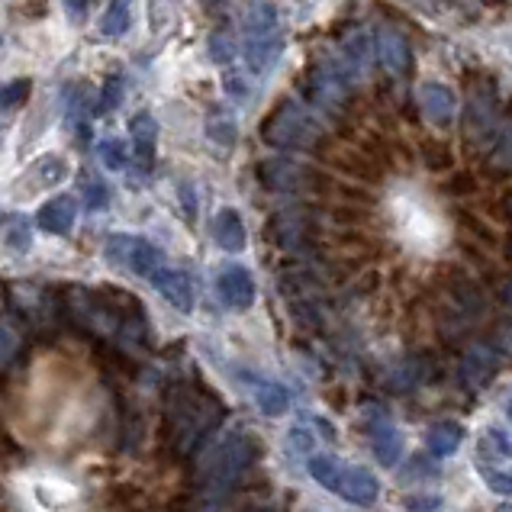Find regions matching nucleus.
<instances>
[{
  "label": "nucleus",
  "mask_w": 512,
  "mask_h": 512,
  "mask_svg": "<svg viewBox=\"0 0 512 512\" xmlns=\"http://www.w3.org/2000/svg\"><path fill=\"white\" fill-rule=\"evenodd\" d=\"M97 158L107 171H123L126 168V145L120 139H104L97 145Z\"/></svg>",
  "instance_id": "23"
},
{
  "label": "nucleus",
  "mask_w": 512,
  "mask_h": 512,
  "mask_svg": "<svg viewBox=\"0 0 512 512\" xmlns=\"http://www.w3.org/2000/svg\"><path fill=\"white\" fill-rule=\"evenodd\" d=\"M152 287L162 294L174 310L178 313H194V300H197V294H194V281L184 274V271H178V268H158L152 277Z\"/></svg>",
  "instance_id": "9"
},
{
  "label": "nucleus",
  "mask_w": 512,
  "mask_h": 512,
  "mask_svg": "<svg viewBox=\"0 0 512 512\" xmlns=\"http://www.w3.org/2000/svg\"><path fill=\"white\" fill-rule=\"evenodd\" d=\"M75 219H78V203L75 197L68 194H58L52 200H46L36 213V226L49 236H68L75 229Z\"/></svg>",
  "instance_id": "10"
},
{
  "label": "nucleus",
  "mask_w": 512,
  "mask_h": 512,
  "mask_svg": "<svg viewBox=\"0 0 512 512\" xmlns=\"http://www.w3.org/2000/svg\"><path fill=\"white\" fill-rule=\"evenodd\" d=\"M133 20V0H110L104 10V20H100V33L104 36H123Z\"/></svg>",
  "instance_id": "21"
},
{
  "label": "nucleus",
  "mask_w": 512,
  "mask_h": 512,
  "mask_svg": "<svg viewBox=\"0 0 512 512\" xmlns=\"http://www.w3.org/2000/svg\"><path fill=\"white\" fill-rule=\"evenodd\" d=\"M348 75L335 62H316L306 75V97L319 110L339 113L348 104Z\"/></svg>",
  "instance_id": "6"
},
{
  "label": "nucleus",
  "mask_w": 512,
  "mask_h": 512,
  "mask_svg": "<svg viewBox=\"0 0 512 512\" xmlns=\"http://www.w3.org/2000/svg\"><path fill=\"white\" fill-rule=\"evenodd\" d=\"M310 477L316 480L319 487L342 496L345 503H355V506H371L377 503L380 496V480L361 464H342L329 455H313L310 458Z\"/></svg>",
  "instance_id": "3"
},
{
  "label": "nucleus",
  "mask_w": 512,
  "mask_h": 512,
  "mask_svg": "<svg viewBox=\"0 0 512 512\" xmlns=\"http://www.w3.org/2000/svg\"><path fill=\"white\" fill-rule=\"evenodd\" d=\"M464 442V429L458 422H438L429 432V455L432 458H451Z\"/></svg>",
  "instance_id": "19"
},
{
  "label": "nucleus",
  "mask_w": 512,
  "mask_h": 512,
  "mask_svg": "<svg viewBox=\"0 0 512 512\" xmlns=\"http://www.w3.org/2000/svg\"><path fill=\"white\" fill-rule=\"evenodd\" d=\"M84 203H87L91 210L107 207V203H110V190H107L104 184H100V181H91V184H87V190H84Z\"/></svg>",
  "instance_id": "30"
},
{
  "label": "nucleus",
  "mask_w": 512,
  "mask_h": 512,
  "mask_svg": "<svg viewBox=\"0 0 512 512\" xmlns=\"http://www.w3.org/2000/svg\"><path fill=\"white\" fill-rule=\"evenodd\" d=\"M248 461H252V448H248L245 438H229V442H223V448L213 455L210 480L213 484H229L232 477H239L245 471Z\"/></svg>",
  "instance_id": "13"
},
{
  "label": "nucleus",
  "mask_w": 512,
  "mask_h": 512,
  "mask_svg": "<svg viewBox=\"0 0 512 512\" xmlns=\"http://www.w3.org/2000/svg\"><path fill=\"white\" fill-rule=\"evenodd\" d=\"M261 139L277 145V149H294L310 152L323 142V123L316 120L310 107H303L300 100H281L268 120L261 123Z\"/></svg>",
  "instance_id": "1"
},
{
  "label": "nucleus",
  "mask_w": 512,
  "mask_h": 512,
  "mask_svg": "<svg viewBox=\"0 0 512 512\" xmlns=\"http://www.w3.org/2000/svg\"><path fill=\"white\" fill-rule=\"evenodd\" d=\"M496 133V100L490 91H474L471 104L464 110V136L477 142V139H490Z\"/></svg>",
  "instance_id": "11"
},
{
  "label": "nucleus",
  "mask_w": 512,
  "mask_h": 512,
  "mask_svg": "<svg viewBox=\"0 0 512 512\" xmlns=\"http://www.w3.org/2000/svg\"><path fill=\"white\" fill-rule=\"evenodd\" d=\"M500 512H512V509H509V506H506V509H500Z\"/></svg>",
  "instance_id": "37"
},
{
  "label": "nucleus",
  "mask_w": 512,
  "mask_h": 512,
  "mask_svg": "<svg viewBox=\"0 0 512 512\" xmlns=\"http://www.w3.org/2000/svg\"><path fill=\"white\" fill-rule=\"evenodd\" d=\"M17 351H20V335L13 332L7 323H0V364L17 358Z\"/></svg>",
  "instance_id": "27"
},
{
  "label": "nucleus",
  "mask_w": 512,
  "mask_h": 512,
  "mask_svg": "<svg viewBox=\"0 0 512 512\" xmlns=\"http://www.w3.org/2000/svg\"><path fill=\"white\" fill-rule=\"evenodd\" d=\"M7 245L17 248V252H26L29 248V229H26V219H13V223L7 226Z\"/></svg>",
  "instance_id": "28"
},
{
  "label": "nucleus",
  "mask_w": 512,
  "mask_h": 512,
  "mask_svg": "<svg viewBox=\"0 0 512 512\" xmlns=\"http://www.w3.org/2000/svg\"><path fill=\"white\" fill-rule=\"evenodd\" d=\"M377 62L384 65L390 75H406L409 71V42L400 29L384 26L377 33Z\"/></svg>",
  "instance_id": "15"
},
{
  "label": "nucleus",
  "mask_w": 512,
  "mask_h": 512,
  "mask_svg": "<svg viewBox=\"0 0 512 512\" xmlns=\"http://www.w3.org/2000/svg\"><path fill=\"white\" fill-rule=\"evenodd\" d=\"M210 55H213V62H229V58L236 55V39H232L226 29H219L210 39Z\"/></svg>",
  "instance_id": "25"
},
{
  "label": "nucleus",
  "mask_w": 512,
  "mask_h": 512,
  "mask_svg": "<svg viewBox=\"0 0 512 512\" xmlns=\"http://www.w3.org/2000/svg\"><path fill=\"white\" fill-rule=\"evenodd\" d=\"M129 136H133V162L142 174H149L155 165V145H158V123L152 113H136L129 120Z\"/></svg>",
  "instance_id": "12"
},
{
  "label": "nucleus",
  "mask_w": 512,
  "mask_h": 512,
  "mask_svg": "<svg viewBox=\"0 0 512 512\" xmlns=\"http://www.w3.org/2000/svg\"><path fill=\"white\" fill-rule=\"evenodd\" d=\"M65 7V17L71 23H84L87 20V7H91V0H62Z\"/></svg>",
  "instance_id": "32"
},
{
  "label": "nucleus",
  "mask_w": 512,
  "mask_h": 512,
  "mask_svg": "<svg viewBox=\"0 0 512 512\" xmlns=\"http://www.w3.org/2000/svg\"><path fill=\"white\" fill-rule=\"evenodd\" d=\"M474 467L487 490L512 500V435H506L500 426H487L477 438Z\"/></svg>",
  "instance_id": "4"
},
{
  "label": "nucleus",
  "mask_w": 512,
  "mask_h": 512,
  "mask_svg": "<svg viewBox=\"0 0 512 512\" xmlns=\"http://www.w3.org/2000/svg\"><path fill=\"white\" fill-rule=\"evenodd\" d=\"M503 297H506V303H509V310H512V284H509V287L503 290Z\"/></svg>",
  "instance_id": "35"
},
{
  "label": "nucleus",
  "mask_w": 512,
  "mask_h": 512,
  "mask_svg": "<svg viewBox=\"0 0 512 512\" xmlns=\"http://www.w3.org/2000/svg\"><path fill=\"white\" fill-rule=\"evenodd\" d=\"M210 136H213L216 142H223V145H232V136H236V126H232L229 116H226L223 123H219V116H213V120H210Z\"/></svg>",
  "instance_id": "31"
},
{
  "label": "nucleus",
  "mask_w": 512,
  "mask_h": 512,
  "mask_svg": "<svg viewBox=\"0 0 512 512\" xmlns=\"http://www.w3.org/2000/svg\"><path fill=\"white\" fill-rule=\"evenodd\" d=\"M26 97H29V81H26V78L4 84V87H0V113H7V110H13V107H20Z\"/></svg>",
  "instance_id": "24"
},
{
  "label": "nucleus",
  "mask_w": 512,
  "mask_h": 512,
  "mask_svg": "<svg viewBox=\"0 0 512 512\" xmlns=\"http://www.w3.org/2000/svg\"><path fill=\"white\" fill-rule=\"evenodd\" d=\"M284 49L281 17L271 0H252L245 10V62L255 75H268Z\"/></svg>",
  "instance_id": "2"
},
{
  "label": "nucleus",
  "mask_w": 512,
  "mask_h": 512,
  "mask_svg": "<svg viewBox=\"0 0 512 512\" xmlns=\"http://www.w3.org/2000/svg\"><path fill=\"white\" fill-rule=\"evenodd\" d=\"M419 107L422 113H426V120L435 123V126H451V120H455V94L448 91L445 84H422L419 91Z\"/></svg>",
  "instance_id": "16"
},
{
  "label": "nucleus",
  "mask_w": 512,
  "mask_h": 512,
  "mask_svg": "<svg viewBox=\"0 0 512 512\" xmlns=\"http://www.w3.org/2000/svg\"><path fill=\"white\" fill-rule=\"evenodd\" d=\"M213 239H216L219 248H223V252H232V255L245 248L248 232H245L242 216L232 210V207H223V210L213 216Z\"/></svg>",
  "instance_id": "17"
},
{
  "label": "nucleus",
  "mask_w": 512,
  "mask_h": 512,
  "mask_svg": "<svg viewBox=\"0 0 512 512\" xmlns=\"http://www.w3.org/2000/svg\"><path fill=\"white\" fill-rule=\"evenodd\" d=\"M104 258L110 261V265L123 268L129 274H139V277H152L158 268L165 265L162 248L152 245L149 239H142V236H126V232H116V236L107 239Z\"/></svg>",
  "instance_id": "5"
},
{
  "label": "nucleus",
  "mask_w": 512,
  "mask_h": 512,
  "mask_svg": "<svg viewBox=\"0 0 512 512\" xmlns=\"http://www.w3.org/2000/svg\"><path fill=\"white\" fill-rule=\"evenodd\" d=\"M216 294L229 306V310L245 313L248 306L255 303V277H252V271L242 268V265L223 268L216 277Z\"/></svg>",
  "instance_id": "8"
},
{
  "label": "nucleus",
  "mask_w": 512,
  "mask_h": 512,
  "mask_svg": "<svg viewBox=\"0 0 512 512\" xmlns=\"http://www.w3.org/2000/svg\"><path fill=\"white\" fill-rule=\"evenodd\" d=\"M371 432V448H374V458L384 464V467H393L400 461V455H403V435H400V429L393 426V422H387V419H380V422H374V426L368 429Z\"/></svg>",
  "instance_id": "18"
},
{
  "label": "nucleus",
  "mask_w": 512,
  "mask_h": 512,
  "mask_svg": "<svg viewBox=\"0 0 512 512\" xmlns=\"http://www.w3.org/2000/svg\"><path fill=\"white\" fill-rule=\"evenodd\" d=\"M120 100H123V81L120 78H110L107 87H104V97H100V110L110 113L120 107Z\"/></svg>",
  "instance_id": "29"
},
{
  "label": "nucleus",
  "mask_w": 512,
  "mask_h": 512,
  "mask_svg": "<svg viewBox=\"0 0 512 512\" xmlns=\"http://www.w3.org/2000/svg\"><path fill=\"white\" fill-rule=\"evenodd\" d=\"M36 178L42 187H58L68 178V162L62 155H42L36 162Z\"/></svg>",
  "instance_id": "22"
},
{
  "label": "nucleus",
  "mask_w": 512,
  "mask_h": 512,
  "mask_svg": "<svg viewBox=\"0 0 512 512\" xmlns=\"http://www.w3.org/2000/svg\"><path fill=\"white\" fill-rule=\"evenodd\" d=\"M242 84H245L242 78L229 75V78H226V91H229L232 97H236V100H245V97H248V87H242Z\"/></svg>",
  "instance_id": "33"
},
{
  "label": "nucleus",
  "mask_w": 512,
  "mask_h": 512,
  "mask_svg": "<svg viewBox=\"0 0 512 512\" xmlns=\"http://www.w3.org/2000/svg\"><path fill=\"white\" fill-rule=\"evenodd\" d=\"M406 512H442V496L435 493H416V496H406Z\"/></svg>",
  "instance_id": "26"
},
{
  "label": "nucleus",
  "mask_w": 512,
  "mask_h": 512,
  "mask_svg": "<svg viewBox=\"0 0 512 512\" xmlns=\"http://www.w3.org/2000/svg\"><path fill=\"white\" fill-rule=\"evenodd\" d=\"M245 384H248V390H252L255 406H258L265 416H284L287 409H290V390H287L284 384H277V380L248 374V377H245Z\"/></svg>",
  "instance_id": "14"
},
{
  "label": "nucleus",
  "mask_w": 512,
  "mask_h": 512,
  "mask_svg": "<svg viewBox=\"0 0 512 512\" xmlns=\"http://www.w3.org/2000/svg\"><path fill=\"white\" fill-rule=\"evenodd\" d=\"M503 155H506V162H512V126L506 129V136H503V149H500Z\"/></svg>",
  "instance_id": "34"
},
{
  "label": "nucleus",
  "mask_w": 512,
  "mask_h": 512,
  "mask_svg": "<svg viewBox=\"0 0 512 512\" xmlns=\"http://www.w3.org/2000/svg\"><path fill=\"white\" fill-rule=\"evenodd\" d=\"M506 413H509V419H512V397H509V406H506Z\"/></svg>",
  "instance_id": "36"
},
{
  "label": "nucleus",
  "mask_w": 512,
  "mask_h": 512,
  "mask_svg": "<svg viewBox=\"0 0 512 512\" xmlns=\"http://www.w3.org/2000/svg\"><path fill=\"white\" fill-rule=\"evenodd\" d=\"M258 178L271 190H306L319 181V174L294 158H265L258 165Z\"/></svg>",
  "instance_id": "7"
},
{
  "label": "nucleus",
  "mask_w": 512,
  "mask_h": 512,
  "mask_svg": "<svg viewBox=\"0 0 512 512\" xmlns=\"http://www.w3.org/2000/svg\"><path fill=\"white\" fill-rule=\"evenodd\" d=\"M496 364H500V358H496L490 348H474L471 355L464 358V377H467V384H471V387L487 384L490 374L496 371Z\"/></svg>",
  "instance_id": "20"
}]
</instances>
